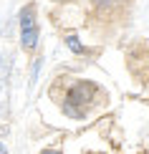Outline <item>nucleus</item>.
Segmentation results:
<instances>
[{"label":"nucleus","instance_id":"obj_2","mask_svg":"<svg viewBox=\"0 0 149 154\" xmlns=\"http://www.w3.org/2000/svg\"><path fill=\"white\" fill-rule=\"evenodd\" d=\"M18 28H20V46L33 51L38 46V23H36V5L28 3L18 13Z\"/></svg>","mask_w":149,"mask_h":154},{"label":"nucleus","instance_id":"obj_5","mask_svg":"<svg viewBox=\"0 0 149 154\" xmlns=\"http://www.w3.org/2000/svg\"><path fill=\"white\" fill-rule=\"evenodd\" d=\"M41 154H61L58 149H46V152H41Z\"/></svg>","mask_w":149,"mask_h":154},{"label":"nucleus","instance_id":"obj_6","mask_svg":"<svg viewBox=\"0 0 149 154\" xmlns=\"http://www.w3.org/2000/svg\"><path fill=\"white\" fill-rule=\"evenodd\" d=\"M0 154H8V149H5V144L0 142Z\"/></svg>","mask_w":149,"mask_h":154},{"label":"nucleus","instance_id":"obj_4","mask_svg":"<svg viewBox=\"0 0 149 154\" xmlns=\"http://www.w3.org/2000/svg\"><path fill=\"white\" fill-rule=\"evenodd\" d=\"M94 5H96L99 10H104V8H111V5H114V0H94Z\"/></svg>","mask_w":149,"mask_h":154},{"label":"nucleus","instance_id":"obj_3","mask_svg":"<svg viewBox=\"0 0 149 154\" xmlns=\"http://www.w3.org/2000/svg\"><path fill=\"white\" fill-rule=\"evenodd\" d=\"M66 46L73 51V53H86V48L81 46V41H79L76 35H66Z\"/></svg>","mask_w":149,"mask_h":154},{"label":"nucleus","instance_id":"obj_1","mask_svg":"<svg viewBox=\"0 0 149 154\" xmlns=\"http://www.w3.org/2000/svg\"><path fill=\"white\" fill-rule=\"evenodd\" d=\"M96 96H99V86L94 81H76L68 86L66 99H63V111L71 119H83L91 106L96 104Z\"/></svg>","mask_w":149,"mask_h":154}]
</instances>
